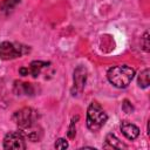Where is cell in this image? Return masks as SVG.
Instances as JSON below:
<instances>
[{
    "mask_svg": "<svg viewBox=\"0 0 150 150\" xmlns=\"http://www.w3.org/2000/svg\"><path fill=\"white\" fill-rule=\"evenodd\" d=\"M19 87H20V90L18 91V94L19 93H23L26 95H33L34 94V88H33L32 83H27V82L19 83Z\"/></svg>",
    "mask_w": 150,
    "mask_h": 150,
    "instance_id": "11",
    "label": "cell"
},
{
    "mask_svg": "<svg viewBox=\"0 0 150 150\" xmlns=\"http://www.w3.org/2000/svg\"><path fill=\"white\" fill-rule=\"evenodd\" d=\"M50 62H45V61H33L29 66V74L33 77H38L42 70V68L48 67Z\"/></svg>",
    "mask_w": 150,
    "mask_h": 150,
    "instance_id": "9",
    "label": "cell"
},
{
    "mask_svg": "<svg viewBox=\"0 0 150 150\" xmlns=\"http://www.w3.org/2000/svg\"><path fill=\"white\" fill-rule=\"evenodd\" d=\"M121 131L123 132V135L128 138V139H135L138 137L139 135V129L138 127H136L135 124L128 122V121H123L121 123Z\"/></svg>",
    "mask_w": 150,
    "mask_h": 150,
    "instance_id": "7",
    "label": "cell"
},
{
    "mask_svg": "<svg viewBox=\"0 0 150 150\" xmlns=\"http://www.w3.org/2000/svg\"><path fill=\"white\" fill-rule=\"evenodd\" d=\"M88 76V70L84 66H79L74 70V89L75 93H81L84 88Z\"/></svg>",
    "mask_w": 150,
    "mask_h": 150,
    "instance_id": "6",
    "label": "cell"
},
{
    "mask_svg": "<svg viewBox=\"0 0 150 150\" xmlns=\"http://www.w3.org/2000/svg\"><path fill=\"white\" fill-rule=\"evenodd\" d=\"M79 120V116H76V117H73V120H71V122H70V125H69V128H68V137L69 138H74L75 137V134H76V131H75V124H76V121Z\"/></svg>",
    "mask_w": 150,
    "mask_h": 150,
    "instance_id": "12",
    "label": "cell"
},
{
    "mask_svg": "<svg viewBox=\"0 0 150 150\" xmlns=\"http://www.w3.org/2000/svg\"><path fill=\"white\" fill-rule=\"evenodd\" d=\"M36 117H38V112L28 107H25L13 114V121L22 130L33 127L36 121Z\"/></svg>",
    "mask_w": 150,
    "mask_h": 150,
    "instance_id": "4",
    "label": "cell"
},
{
    "mask_svg": "<svg viewBox=\"0 0 150 150\" xmlns=\"http://www.w3.org/2000/svg\"><path fill=\"white\" fill-rule=\"evenodd\" d=\"M30 52V48L16 42L4 41L0 43V59L1 60H13L22 56Z\"/></svg>",
    "mask_w": 150,
    "mask_h": 150,
    "instance_id": "3",
    "label": "cell"
},
{
    "mask_svg": "<svg viewBox=\"0 0 150 150\" xmlns=\"http://www.w3.org/2000/svg\"><path fill=\"white\" fill-rule=\"evenodd\" d=\"M108 116L97 102H91L87 110V127L91 131L100 130L107 122Z\"/></svg>",
    "mask_w": 150,
    "mask_h": 150,
    "instance_id": "2",
    "label": "cell"
},
{
    "mask_svg": "<svg viewBox=\"0 0 150 150\" xmlns=\"http://www.w3.org/2000/svg\"><path fill=\"white\" fill-rule=\"evenodd\" d=\"M122 110L124 112H127V114H130V112L134 111V107L131 105V103L128 100H124L123 103H122Z\"/></svg>",
    "mask_w": 150,
    "mask_h": 150,
    "instance_id": "15",
    "label": "cell"
},
{
    "mask_svg": "<svg viewBox=\"0 0 150 150\" xmlns=\"http://www.w3.org/2000/svg\"><path fill=\"white\" fill-rule=\"evenodd\" d=\"M4 148L7 150H25L26 137L22 131H11L4 138Z\"/></svg>",
    "mask_w": 150,
    "mask_h": 150,
    "instance_id": "5",
    "label": "cell"
},
{
    "mask_svg": "<svg viewBox=\"0 0 150 150\" xmlns=\"http://www.w3.org/2000/svg\"><path fill=\"white\" fill-rule=\"evenodd\" d=\"M137 83L141 88H148L149 87V83H150V70H149V68H146V69H144L143 71L139 73Z\"/></svg>",
    "mask_w": 150,
    "mask_h": 150,
    "instance_id": "10",
    "label": "cell"
},
{
    "mask_svg": "<svg viewBox=\"0 0 150 150\" xmlns=\"http://www.w3.org/2000/svg\"><path fill=\"white\" fill-rule=\"evenodd\" d=\"M104 148H109V149H122V148H124V149H125L127 145L123 144L115 135L109 134V135H107V137H105Z\"/></svg>",
    "mask_w": 150,
    "mask_h": 150,
    "instance_id": "8",
    "label": "cell"
},
{
    "mask_svg": "<svg viewBox=\"0 0 150 150\" xmlns=\"http://www.w3.org/2000/svg\"><path fill=\"white\" fill-rule=\"evenodd\" d=\"M135 76V69L127 66H114L111 67L108 73L107 77L111 84H114L116 88H125L130 84Z\"/></svg>",
    "mask_w": 150,
    "mask_h": 150,
    "instance_id": "1",
    "label": "cell"
},
{
    "mask_svg": "<svg viewBox=\"0 0 150 150\" xmlns=\"http://www.w3.org/2000/svg\"><path fill=\"white\" fill-rule=\"evenodd\" d=\"M55 149H59V150H62V149H67L68 148V142L64 139V138H59L55 144H54Z\"/></svg>",
    "mask_w": 150,
    "mask_h": 150,
    "instance_id": "13",
    "label": "cell"
},
{
    "mask_svg": "<svg viewBox=\"0 0 150 150\" xmlns=\"http://www.w3.org/2000/svg\"><path fill=\"white\" fill-rule=\"evenodd\" d=\"M20 2V0H4V2H2V8L6 11V9H11V8H13L16 4H19Z\"/></svg>",
    "mask_w": 150,
    "mask_h": 150,
    "instance_id": "14",
    "label": "cell"
},
{
    "mask_svg": "<svg viewBox=\"0 0 150 150\" xmlns=\"http://www.w3.org/2000/svg\"><path fill=\"white\" fill-rule=\"evenodd\" d=\"M142 45H143V49L145 52H149V33L148 32H145L142 38Z\"/></svg>",
    "mask_w": 150,
    "mask_h": 150,
    "instance_id": "16",
    "label": "cell"
},
{
    "mask_svg": "<svg viewBox=\"0 0 150 150\" xmlns=\"http://www.w3.org/2000/svg\"><path fill=\"white\" fill-rule=\"evenodd\" d=\"M19 73H20L22 76H26V75L29 74V69H28V68H20V69H19Z\"/></svg>",
    "mask_w": 150,
    "mask_h": 150,
    "instance_id": "17",
    "label": "cell"
}]
</instances>
